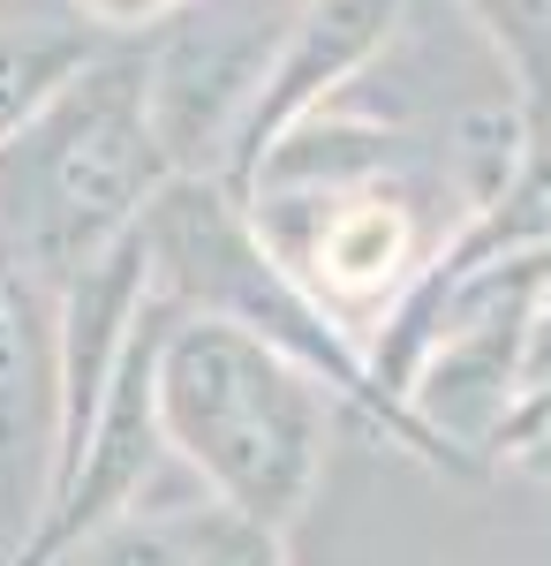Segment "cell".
<instances>
[{
	"label": "cell",
	"mask_w": 551,
	"mask_h": 566,
	"mask_svg": "<svg viewBox=\"0 0 551 566\" xmlns=\"http://www.w3.org/2000/svg\"><path fill=\"white\" fill-rule=\"evenodd\" d=\"M152 423L219 506L288 528L325 469V400L295 355L227 317L181 325L152 355Z\"/></svg>",
	"instance_id": "obj_1"
},
{
	"label": "cell",
	"mask_w": 551,
	"mask_h": 566,
	"mask_svg": "<svg viewBox=\"0 0 551 566\" xmlns=\"http://www.w3.org/2000/svg\"><path fill=\"white\" fill-rule=\"evenodd\" d=\"M15 205H0V258L31 280H76L136 234L144 205L167 189V151L144 114V61H91L15 144Z\"/></svg>",
	"instance_id": "obj_2"
},
{
	"label": "cell",
	"mask_w": 551,
	"mask_h": 566,
	"mask_svg": "<svg viewBox=\"0 0 551 566\" xmlns=\"http://www.w3.org/2000/svg\"><path fill=\"white\" fill-rule=\"evenodd\" d=\"M144 242H152V264H167L189 295H205L212 317L272 340L280 355H295L310 370H333V386H355V363L340 348L333 317L302 287L280 280L272 250L257 242L250 219L235 212V197H219L205 181H167V197H152Z\"/></svg>",
	"instance_id": "obj_3"
},
{
	"label": "cell",
	"mask_w": 551,
	"mask_h": 566,
	"mask_svg": "<svg viewBox=\"0 0 551 566\" xmlns=\"http://www.w3.org/2000/svg\"><path fill=\"white\" fill-rule=\"evenodd\" d=\"M61 491V325L39 280L0 258V566H15Z\"/></svg>",
	"instance_id": "obj_4"
},
{
	"label": "cell",
	"mask_w": 551,
	"mask_h": 566,
	"mask_svg": "<svg viewBox=\"0 0 551 566\" xmlns=\"http://www.w3.org/2000/svg\"><path fill=\"white\" fill-rule=\"evenodd\" d=\"M393 23H401V0H302L280 53L257 76V98H250V114H242V129H235V189H250L264 151L288 129H302L393 39Z\"/></svg>",
	"instance_id": "obj_5"
},
{
	"label": "cell",
	"mask_w": 551,
	"mask_h": 566,
	"mask_svg": "<svg viewBox=\"0 0 551 566\" xmlns=\"http://www.w3.org/2000/svg\"><path fill=\"white\" fill-rule=\"evenodd\" d=\"M257 76H264V53L235 23H189L159 45V61H144V114L167 167H205L219 159V144H235Z\"/></svg>",
	"instance_id": "obj_6"
},
{
	"label": "cell",
	"mask_w": 551,
	"mask_h": 566,
	"mask_svg": "<svg viewBox=\"0 0 551 566\" xmlns=\"http://www.w3.org/2000/svg\"><path fill=\"white\" fill-rule=\"evenodd\" d=\"M333 212L310 234V272L333 295H378L408 258V212L393 197H325Z\"/></svg>",
	"instance_id": "obj_7"
},
{
	"label": "cell",
	"mask_w": 551,
	"mask_h": 566,
	"mask_svg": "<svg viewBox=\"0 0 551 566\" xmlns=\"http://www.w3.org/2000/svg\"><path fill=\"white\" fill-rule=\"evenodd\" d=\"M91 61L98 53L84 31H0V144H15Z\"/></svg>",
	"instance_id": "obj_8"
},
{
	"label": "cell",
	"mask_w": 551,
	"mask_h": 566,
	"mask_svg": "<svg viewBox=\"0 0 551 566\" xmlns=\"http://www.w3.org/2000/svg\"><path fill=\"white\" fill-rule=\"evenodd\" d=\"M461 8L507 53L513 84H521V114H537L551 98V0H461Z\"/></svg>",
	"instance_id": "obj_9"
},
{
	"label": "cell",
	"mask_w": 551,
	"mask_h": 566,
	"mask_svg": "<svg viewBox=\"0 0 551 566\" xmlns=\"http://www.w3.org/2000/svg\"><path fill=\"white\" fill-rule=\"evenodd\" d=\"M484 446L499 453H551V317L529 325V340L513 348V386H507V408L491 416Z\"/></svg>",
	"instance_id": "obj_10"
},
{
	"label": "cell",
	"mask_w": 551,
	"mask_h": 566,
	"mask_svg": "<svg viewBox=\"0 0 551 566\" xmlns=\"http://www.w3.org/2000/svg\"><path fill=\"white\" fill-rule=\"evenodd\" d=\"M167 536L181 566H280V528L250 522L235 506H189V514H167Z\"/></svg>",
	"instance_id": "obj_11"
},
{
	"label": "cell",
	"mask_w": 551,
	"mask_h": 566,
	"mask_svg": "<svg viewBox=\"0 0 551 566\" xmlns=\"http://www.w3.org/2000/svg\"><path fill=\"white\" fill-rule=\"evenodd\" d=\"M76 15L98 23V31H152V23H167L181 8L174 0H76Z\"/></svg>",
	"instance_id": "obj_12"
},
{
	"label": "cell",
	"mask_w": 551,
	"mask_h": 566,
	"mask_svg": "<svg viewBox=\"0 0 551 566\" xmlns=\"http://www.w3.org/2000/svg\"><path fill=\"white\" fill-rule=\"evenodd\" d=\"M521 122H529V144H544V151H551V98L537 106V114H521Z\"/></svg>",
	"instance_id": "obj_13"
}]
</instances>
